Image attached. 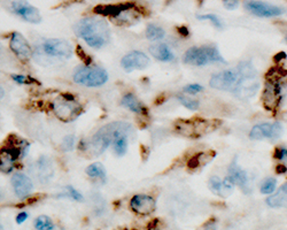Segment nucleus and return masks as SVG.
<instances>
[{
    "instance_id": "nucleus-1",
    "label": "nucleus",
    "mask_w": 287,
    "mask_h": 230,
    "mask_svg": "<svg viewBox=\"0 0 287 230\" xmlns=\"http://www.w3.org/2000/svg\"><path fill=\"white\" fill-rule=\"evenodd\" d=\"M75 34L92 48H101L110 41L108 24L102 20L85 18L75 25Z\"/></svg>"
},
{
    "instance_id": "nucleus-2",
    "label": "nucleus",
    "mask_w": 287,
    "mask_h": 230,
    "mask_svg": "<svg viewBox=\"0 0 287 230\" xmlns=\"http://www.w3.org/2000/svg\"><path fill=\"white\" fill-rule=\"evenodd\" d=\"M133 128L126 122H113L102 127L91 138L89 146L94 154H101L112 145L114 140L121 136H131Z\"/></svg>"
},
{
    "instance_id": "nucleus-3",
    "label": "nucleus",
    "mask_w": 287,
    "mask_h": 230,
    "mask_svg": "<svg viewBox=\"0 0 287 230\" xmlns=\"http://www.w3.org/2000/svg\"><path fill=\"white\" fill-rule=\"evenodd\" d=\"M221 120H205L194 117L191 120H178L175 123L176 131L186 137H200L215 131L221 126Z\"/></svg>"
},
{
    "instance_id": "nucleus-4",
    "label": "nucleus",
    "mask_w": 287,
    "mask_h": 230,
    "mask_svg": "<svg viewBox=\"0 0 287 230\" xmlns=\"http://www.w3.org/2000/svg\"><path fill=\"white\" fill-rule=\"evenodd\" d=\"M185 64L192 66H205L208 64H225L224 58L215 46H202V47H191L186 51L183 58Z\"/></svg>"
},
{
    "instance_id": "nucleus-5",
    "label": "nucleus",
    "mask_w": 287,
    "mask_h": 230,
    "mask_svg": "<svg viewBox=\"0 0 287 230\" xmlns=\"http://www.w3.org/2000/svg\"><path fill=\"white\" fill-rule=\"evenodd\" d=\"M74 81L77 84L84 85V87L97 88L101 87L108 81V74L102 68L85 66V67L80 68L75 71Z\"/></svg>"
},
{
    "instance_id": "nucleus-6",
    "label": "nucleus",
    "mask_w": 287,
    "mask_h": 230,
    "mask_svg": "<svg viewBox=\"0 0 287 230\" xmlns=\"http://www.w3.org/2000/svg\"><path fill=\"white\" fill-rule=\"evenodd\" d=\"M54 113L60 120L69 122L76 119L82 113V106L76 101V98L71 94H63L59 97L52 105Z\"/></svg>"
},
{
    "instance_id": "nucleus-7",
    "label": "nucleus",
    "mask_w": 287,
    "mask_h": 230,
    "mask_svg": "<svg viewBox=\"0 0 287 230\" xmlns=\"http://www.w3.org/2000/svg\"><path fill=\"white\" fill-rule=\"evenodd\" d=\"M44 54L52 58L68 59L73 54V47L67 41L62 39H46L41 46Z\"/></svg>"
},
{
    "instance_id": "nucleus-8",
    "label": "nucleus",
    "mask_w": 287,
    "mask_h": 230,
    "mask_svg": "<svg viewBox=\"0 0 287 230\" xmlns=\"http://www.w3.org/2000/svg\"><path fill=\"white\" fill-rule=\"evenodd\" d=\"M260 89V82L255 77H241L233 89V94L238 99L247 100L253 98Z\"/></svg>"
},
{
    "instance_id": "nucleus-9",
    "label": "nucleus",
    "mask_w": 287,
    "mask_h": 230,
    "mask_svg": "<svg viewBox=\"0 0 287 230\" xmlns=\"http://www.w3.org/2000/svg\"><path fill=\"white\" fill-rule=\"evenodd\" d=\"M280 99H282V96H280V85L278 82H266V88L262 92V97H261L263 107L269 112H276L279 106Z\"/></svg>"
},
{
    "instance_id": "nucleus-10",
    "label": "nucleus",
    "mask_w": 287,
    "mask_h": 230,
    "mask_svg": "<svg viewBox=\"0 0 287 230\" xmlns=\"http://www.w3.org/2000/svg\"><path fill=\"white\" fill-rule=\"evenodd\" d=\"M283 127L280 123H262L256 124L250 130L249 137L254 140H262V139H276L282 136Z\"/></svg>"
},
{
    "instance_id": "nucleus-11",
    "label": "nucleus",
    "mask_w": 287,
    "mask_h": 230,
    "mask_svg": "<svg viewBox=\"0 0 287 230\" xmlns=\"http://www.w3.org/2000/svg\"><path fill=\"white\" fill-rule=\"evenodd\" d=\"M239 81V73L234 70H224L211 76L209 85L217 90L229 91L236 87L237 82Z\"/></svg>"
},
{
    "instance_id": "nucleus-12",
    "label": "nucleus",
    "mask_w": 287,
    "mask_h": 230,
    "mask_svg": "<svg viewBox=\"0 0 287 230\" xmlns=\"http://www.w3.org/2000/svg\"><path fill=\"white\" fill-rule=\"evenodd\" d=\"M12 11L29 23L37 24L41 21V15L39 9L29 5L27 0H14L12 2Z\"/></svg>"
},
{
    "instance_id": "nucleus-13",
    "label": "nucleus",
    "mask_w": 287,
    "mask_h": 230,
    "mask_svg": "<svg viewBox=\"0 0 287 230\" xmlns=\"http://www.w3.org/2000/svg\"><path fill=\"white\" fill-rule=\"evenodd\" d=\"M245 8L248 11L250 14L260 16V18H273L278 16L283 13V9L277 7V6L266 4V2L259 1V0H250L245 4Z\"/></svg>"
},
{
    "instance_id": "nucleus-14",
    "label": "nucleus",
    "mask_w": 287,
    "mask_h": 230,
    "mask_svg": "<svg viewBox=\"0 0 287 230\" xmlns=\"http://www.w3.org/2000/svg\"><path fill=\"white\" fill-rule=\"evenodd\" d=\"M20 158H22V151L18 146L8 145L0 149V172L11 173Z\"/></svg>"
},
{
    "instance_id": "nucleus-15",
    "label": "nucleus",
    "mask_w": 287,
    "mask_h": 230,
    "mask_svg": "<svg viewBox=\"0 0 287 230\" xmlns=\"http://www.w3.org/2000/svg\"><path fill=\"white\" fill-rule=\"evenodd\" d=\"M130 207L138 215H151L155 211V199L147 195H136L130 200Z\"/></svg>"
},
{
    "instance_id": "nucleus-16",
    "label": "nucleus",
    "mask_w": 287,
    "mask_h": 230,
    "mask_svg": "<svg viewBox=\"0 0 287 230\" xmlns=\"http://www.w3.org/2000/svg\"><path fill=\"white\" fill-rule=\"evenodd\" d=\"M149 65V58L144 52L133 51L130 52L121 60V66L125 69L126 71L135 70V69H145Z\"/></svg>"
},
{
    "instance_id": "nucleus-17",
    "label": "nucleus",
    "mask_w": 287,
    "mask_h": 230,
    "mask_svg": "<svg viewBox=\"0 0 287 230\" xmlns=\"http://www.w3.org/2000/svg\"><path fill=\"white\" fill-rule=\"evenodd\" d=\"M9 47L14 52L20 60L27 61L30 59L32 51L30 45L28 44L27 39L19 32H13L11 41H9Z\"/></svg>"
},
{
    "instance_id": "nucleus-18",
    "label": "nucleus",
    "mask_w": 287,
    "mask_h": 230,
    "mask_svg": "<svg viewBox=\"0 0 287 230\" xmlns=\"http://www.w3.org/2000/svg\"><path fill=\"white\" fill-rule=\"evenodd\" d=\"M12 185L15 195L22 199L27 198L34 189V184H32L30 177L23 173H15L12 176Z\"/></svg>"
},
{
    "instance_id": "nucleus-19",
    "label": "nucleus",
    "mask_w": 287,
    "mask_h": 230,
    "mask_svg": "<svg viewBox=\"0 0 287 230\" xmlns=\"http://www.w3.org/2000/svg\"><path fill=\"white\" fill-rule=\"evenodd\" d=\"M227 177L231 180L234 185L240 186L244 190V192L248 193L250 191L249 189V177L247 173L245 172L238 166L236 161H233L229 167V172H227Z\"/></svg>"
},
{
    "instance_id": "nucleus-20",
    "label": "nucleus",
    "mask_w": 287,
    "mask_h": 230,
    "mask_svg": "<svg viewBox=\"0 0 287 230\" xmlns=\"http://www.w3.org/2000/svg\"><path fill=\"white\" fill-rule=\"evenodd\" d=\"M208 186H209L210 191L215 193V195L220 196L222 198H229L233 192L234 184L231 182V180L227 176L223 181L214 176L209 180Z\"/></svg>"
},
{
    "instance_id": "nucleus-21",
    "label": "nucleus",
    "mask_w": 287,
    "mask_h": 230,
    "mask_svg": "<svg viewBox=\"0 0 287 230\" xmlns=\"http://www.w3.org/2000/svg\"><path fill=\"white\" fill-rule=\"evenodd\" d=\"M119 24H133L140 20V12L133 4H128V6L120 13L116 18L112 19Z\"/></svg>"
},
{
    "instance_id": "nucleus-22",
    "label": "nucleus",
    "mask_w": 287,
    "mask_h": 230,
    "mask_svg": "<svg viewBox=\"0 0 287 230\" xmlns=\"http://www.w3.org/2000/svg\"><path fill=\"white\" fill-rule=\"evenodd\" d=\"M216 157V152L215 151H204V152H199L195 154L193 158H191L190 161L187 162V167L190 169H199L201 167L206 166L207 163H209L214 158Z\"/></svg>"
},
{
    "instance_id": "nucleus-23",
    "label": "nucleus",
    "mask_w": 287,
    "mask_h": 230,
    "mask_svg": "<svg viewBox=\"0 0 287 230\" xmlns=\"http://www.w3.org/2000/svg\"><path fill=\"white\" fill-rule=\"evenodd\" d=\"M149 53H151L156 60L163 62H170L175 59V55L170 51V48L165 44H163V43L152 45L151 47H149Z\"/></svg>"
},
{
    "instance_id": "nucleus-24",
    "label": "nucleus",
    "mask_w": 287,
    "mask_h": 230,
    "mask_svg": "<svg viewBox=\"0 0 287 230\" xmlns=\"http://www.w3.org/2000/svg\"><path fill=\"white\" fill-rule=\"evenodd\" d=\"M121 104H122L125 108H128L129 111L133 112V113L140 114V115H147V110H146L145 106H144V105L137 99L135 94L132 93L125 94V96L122 98Z\"/></svg>"
},
{
    "instance_id": "nucleus-25",
    "label": "nucleus",
    "mask_w": 287,
    "mask_h": 230,
    "mask_svg": "<svg viewBox=\"0 0 287 230\" xmlns=\"http://www.w3.org/2000/svg\"><path fill=\"white\" fill-rule=\"evenodd\" d=\"M266 204L270 207L277 208V207H287V182L280 186V189L272 196L266 199Z\"/></svg>"
},
{
    "instance_id": "nucleus-26",
    "label": "nucleus",
    "mask_w": 287,
    "mask_h": 230,
    "mask_svg": "<svg viewBox=\"0 0 287 230\" xmlns=\"http://www.w3.org/2000/svg\"><path fill=\"white\" fill-rule=\"evenodd\" d=\"M38 175L41 181H48L51 179L52 174H53V168H52V163L48 158L41 157L38 160Z\"/></svg>"
},
{
    "instance_id": "nucleus-27",
    "label": "nucleus",
    "mask_w": 287,
    "mask_h": 230,
    "mask_svg": "<svg viewBox=\"0 0 287 230\" xmlns=\"http://www.w3.org/2000/svg\"><path fill=\"white\" fill-rule=\"evenodd\" d=\"M87 176H90L91 179H100L102 181L106 180V169L105 166L101 162H93L86 168Z\"/></svg>"
},
{
    "instance_id": "nucleus-28",
    "label": "nucleus",
    "mask_w": 287,
    "mask_h": 230,
    "mask_svg": "<svg viewBox=\"0 0 287 230\" xmlns=\"http://www.w3.org/2000/svg\"><path fill=\"white\" fill-rule=\"evenodd\" d=\"M112 145L115 154H117L119 157H123L126 152H128L129 136H121L119 138H116V139L113 142Z\"/></svg>"
},
{
    "instance_id": "nucleus-29",
    "label": "nucleus",
    "mask_w": 287,
    "mask_h": 230,
    "mask_svg": "<svg viewBox=\"0 0 287 230\" xmlns=\"http://www.w3.org/2000/svg\"><path fill=\"white\" fill-rule=\"evenodd\" d=\"M164 36H165L164 30H163L161 27H159V25L151 23V24H148L147 28H146V37H147L149 41H153V42L161 41Z\"/></svg>"
},
{
    "instance_id": "nucleus-30",
    "label": "nucleus",
    "mask_w": 287,
    "mask_h": 230,
    "mask_svg": "<svg viewBox=\"0 0 287 230\" xmlns=\"http://www.w3.org/2000/svg\"><path fill=\"white\" fill-rule=\"evenodd\" d=\"M238 73L241 77H255L256 69L250 61H243L238 66Z\"/></svg>"
},
{
    "instance_id": "nucleus-31",
    "label": "nucleus",
    "mask_w": 287,
    "mask_h": 230,
    "mask_svg": "<svg viewBox=\"0 0 287 230\" xmlns=\"http://www.w3.org/2000/svg\"><path fill=\"white\" fill-rule=\"evenodd\" d=\"M285 76H287V70L283 69L282 67H273L269 69L268 73L266 75V81L270 82H278Z\"/></svg>"
},
{
    "instance_id": "nucleus-32",
    "label": "nucleus",
    "mask_w": 287,
    "mask_h": 230,
    "mask_svg": "<svg viewBox=\"0 0 287 230\" xmlns=\"http://www.w3.org/2000/svg\"><path fill=\"white\" fill-rule=\"evenodd\" d=\"M35 229L37 230H53L54 225L52 220L46 215H41L36 219L35 221Z\"/></svg>"
},
{
    "instance_id": "nucleus-33",
    "label": "nucleus",
    "mask_w": 287,
    "mask_h": 230,
    "mask_svg": "<svg viewBox=\"0 0 287 230\" xmlns=\"http://www.w3.org/2000/svg\"><path fill=\"white\" fill-rule=\"evenodd\" d=\"M277 186V181L275 179H266L261 185V193L263 195H271L275 192Z\"/></svg>"
},
{
    "instance_id": "nucleus-34",
    "label": "nucleus",
    "mask_w": 287,
    "mask_h": 230,
    "mask_svg": "<svg viewBox=\"0 0 287 230\" xmlns=\"http://www.w3.org/2000/svg\"><path fill=\"white\" fill-rule=\"evenodd\" d=\"M177 98H178L179 103H181L184 107H186L187 110L197 111L199 108V101L198 100L191 99V98L184 97V96H178Z\"/></svg>"
},
{
    "instance_id": "nucleus-35",
    "label": "nucleus",
    "mask_w": 287,
    "mask_h": 230,
    "mask_svg": "<svg viewBox=\"0 0 287 230\" xmlns=\"http://www.w3.org/2000/svg\"><path fill=\"white\" fill-rule=\"evenodd\" d=\"M75 143H76V138H75L74 135H68V136L63 138L61 146H62L63 151H66V152H70V151L74 150Z\"/></svg>"
},
{
    "instance_id": "nucleus-36",
    "label": "nucleus",
    "mask_w": 287,
    "mask_h": 230,
    "mask_svg": "<svg viewBox=\"0 0 287 230\" xmlns=\"http://www.w3.org/2000/svg\"><path fill=\"white\" fill-rule=\"evenodd\" d=\"M64 189H66V195L68 197H70L71 199L76 200V202H83V196H82V193L78 192L76 189L73 188V186L67 185Z\"/></svg>"
},
{
    "instance_id": "nucleus-37",
    "label": "nucleus",
    "mask_w": 287,
    "mask_h": 230,
    "mask_svg": "<svg viewBox=\"0 0 287 230\" xmlns=\"http://www.w3.org/2000/svg\"><path fill=\"white\" fill-rule=\"evenodd\" d=\"M198 20H201V21H204V20H209V21L213 23L216 28H222V22L221 20L218 19V16H216L215 14H206V15H198L197 16Z\"/></svg>"
},
{
    "instance_id": "nucleus-38",
    "label": "nucleus",
    "mask_w": 287,
    "mask_h": 230,
    "mask_svg": "<svg viewBox=\"0 0 287 230\" xmlns=\"http://www.w3.org/2000/svg\"><path fill=\"white\" fill-rule=\"evenodd\" d=\"M13 81L16 82L19 84H31L35 83V80L32 77H28V76H23V75H12Z\"/></svg>"
},
{
    "instance_id": "nucleus-39",
    "label": "nucleus",
    "mask_w": 287,
    "mask_h": 230,
    "mask_svg": "<svg viewBox=\"0 0 287 230\" xmlns=\"http://www.w3.org/2000/svg\"><path fill=\"white\" fill-rule=\"evenodd\" d=\"M202 90H204V88L200 84H190L184 88V92H186L188 94H197Z\"/></svg>"
},
{
    "instance_id": "nucleus-40",
    "label": "nucleus",
    "mask_w": 287,
    "mask_h": 230,
    "mask_svg": "<svg viewBox=\"0 0 287 230\" xmlns=\"http://www.w3.org/2000/svg\"><path fill=\"white\" fill-rule=\"evenodd\" d=\"M273 158L276 160H284L287 158V150L284 149V147H277L273 152Z\"/></svg>"
},
{
    "instance_id": "nucleus-41",
    "label": "nucleus",
    "mask_w": 287,
    "mask_h": 230,
    "mask_svg": "<svg viewBox=\"0 0 287 230\" xmlns=\"http://www.w3.org/2000/svg\"><path fill=\"white\" fill-rule=\"evenodd\" d=\"M239 5V0H224V7L229 11H233Z\"/></svg>"
},
{
    "instance_id": "nucleus-42",
    "label": "nucleus",
    "mask_w": 287,
    "mask_h": 230,
    "mask_svg": "<svg viewBox=\"0 0 287 230\" xmlns=\"http://www.w3.org/2000/svg\"><path fill=\"white\" fill-rule=\"evenodd\" d=\"M77 54H78V57H80L82 60H83L84 62H85L86 65H90L91 64V59L87 57V54L85 53V52H84L83 50H82V47L81 46H77Z\"/></svg>"
},
{
    "instance_id": "nucleus-43",
    "label": "nucleus",
    "mask_w": 287,
    "mask_h": 230,
    "mask_svg": "<svg viewBox=\"0 0 287 230\" xmlns=\"http://www.w3.org/2000/svg\"><path fill=\"white\" fill-rule=\"evenodd\" d=\"M28 218H29V214L27 212H21L20 214H18V216H16V223H18V225H22V223L27 221Z\"/></svg>"
},
{
    "instance_id": "nucleus-44",
    "label": "nucleus",
    "mask_w": 287,
    "mask_h": 230,
    "mask_svg": "<svg viewBox=\"0 0 287 230\" xmlns=\"http://www.w3.org/2000/svg\"><path fill=\"white\" fill-rule=\"evenodd\" d=\"M276 173L278 174V175L287 173V167L285 165H283V163H278V165L276 166Z\"/></svg>"
},
{
    "instance_id": "nucleus-45",
    "label": "nucleus",
    "mask_w": 287,
    "mask_h": 230,
    "mask_svg": "<svg viewBox=\"0 0 287 230\" xmlns=\"http://www.w3.org/2000/svg\"><path fill=\"white\" fill-rule=\"evenodd\" d=\"M286 58H287V55L285 53H284V52H279L278 54L275 55V58H273V60H275L276 62H279V61H282V60H285Z\"/></svg>"
},
{
    "instance_id": "nucleus-46",
    "label": "nucleus",
    "mask_w": 287,
    "mask_h": 230,
    "mask_svg": "<svg viewBox=\"0 0 287 230\" xmlns=\"http://www.w3.org/2000/svg\"><path fill=\"white\" fill-rule=\"evenodd\" d=\"M178 31H179V34H181L182 36H185V37L190 35V32H188V29L186 27H179Z\"/></svg>"
},
{
    "instance_id": "nucleus-47",
    "label": "nucleus",
    "mask_w": 287,
    "mask_h": 230,
    "mask_svg": "<svg viewBox=\"0 0 287 230\" xmlns=\"http://www.w3.org/2000/svg\"><path fill=\"white\" fill-rule=\"evenodd\" d=\"M4 96H5V91H4V89H2L1 87H0V99H2V98H4Z\"/></svg>"
},
{
    "instance_id": "nucleus-48",
    "label": "nucleus",
    "mask_w": 287,
    "mask_h": 230,
    "mask_svg": "<svg viewBox=\"0 0 287 230\" xmlns=\"http://www.w3.org/2000/svg\"><path fill=\"white\" fill-rule=\"evenodd\" d=\"M1 229H4V227H2V226H0V230H1Z\"/></svg>"
},
{
    "instance_id": "nucleus-49",
    "label": "nucleus",
    "mask_w": 287,
    "mask_h": 230,
    "mask_svg": "<svg viewBox=\"0 0 287 230\" xmlns=\"http://www.w3.org/2000/svg\"><path fill=\"white\" fill-rule=\"evenodd\" d=\"M286 42H287V36H286Z\"/></svg>"
}]
</instances>
